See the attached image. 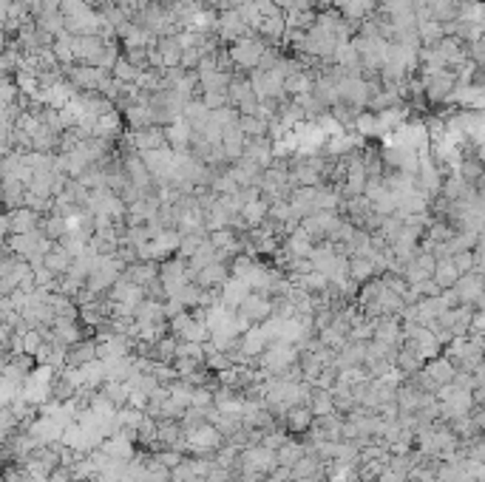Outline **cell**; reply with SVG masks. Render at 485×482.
Wrapping results in <instances>:
<instances>
[{
	"label": "cell",
	"mask_w": 485,
	"mask_h": 482,
	"mask_svg": "<svg viewBox=\"0 0 485 482\" xmlns=\"http://www.w3.org/2000/svg\"><path fill=\"white\" fill-rule=\"evenodd\" d=\"M287 17L284 15H279V17H264L261 20V26H258V35L267 40V43H281L284 37H287Z\"/></svg>",
	"instance_id": "11"
},
{
	"label": "cell",
	"mask_w": 485,
	"mask_h": 482,
	"mask_svg": "<svg viewBox=\"0 0 485 482\" xmlns=\"http://www.w3.org/2000/svg\"><path fill=\"white\" fill-rule=\"evenodd\" d=\"M434 276H437V278H434L437 287H451L454 281H457V269H454V264H440Z\"/></svg>",
	"instance_id": "19"
},
{
	"label": "cell",
	"mask_w": 485,
	"mask_h": 482,
	"mask_svg": "<svg viewBox=\"0 0 485 482\" xmlns=\"http://www.w3.org/2000/svg\"><path fill=\"white\" fill-rule=\"evenodd\" d=\"M128 145L131 150H139V154H148V150H157V148H168V136H165V128H145V131H134L128 136Z\"/></svg>",
	"instance_id": "7"
},
{
	"label": "cell",
	"mask_w": 485,
	"mask_h": 482,
	"mask_svg": "<svg viewBox=\"0 0 485 482\" xmlns=\"http://www.w3.org/2000/svg\"><path fill=\"white\" fill-rule=\"evenodd\" d=\"M111 74H114L119 82H139V77H142V69H139V66H134L128 57H119Z\"/></svg>",
	"instance_id": "17"
},
{
	"label": "cell",
	"mask_w": 485,
	"mask_h": 482,
	"mask_svg": "<svg viewBox=\"0 0 485 482\" xmlns=\"http://www.w3.org/2000/svg\"><path fill=\"white\" fill-rule=\"evenodd\" d=\"M310 406L315 411V417H326V414H335V398H332V391L326 389H312V398H310Z\"/></svg>",
	"instance_id": "16"
},
{
	"label": "cell",
	"mask_w": 485,
	"mask_h": 482,
	"mask_svg": "<svg viewBox=\"0 0 485 482\" xmlns=\"http://www.w3.org/2000/svg\"><path fill=\"white\" fill-rule=\"evenodd\" d=\"M66 77L71 80L74 88H82V91H100V85L111 77V71L80 63V66H66Z\"/></svg>",
	"instance_id": "2"
},
{
	"label": "cell",
	"mask_w": 485,
	"mask_h": 482,
	"mask_svg": "<svg viewBox=\"0 0 485 482\" xmlns=\"http://www.w3.org/2000/svg\"><path fill=\"white\" fill-rule=\"evenodd\" d=\"M216 32H219V37L224 43H238L241 37L250 35V26L245 23V17H241L238 9H227V12L219 15V28H216Z\"/></svg>",
	"instance_id": "3"
},
{
	"label": "cell",
	"mask_w": 485,
	"mask_h": 482,
	"mask_svg": "<svg viewBox=\"0 0 485 482\" xmlns=\"http://www.w3.org/2000/svg\"><path fill=\"white\" fill-rule=\"evenodd\" d=\"M165 136H168V145L182 154V150H188V145H193V125L182 116V119H176V123H170L165 128Z\"/></svg>",
	"instance_id": "9"
},
{
	"label": "cell",
	"mask_w": 485,
	"mask_h": 482,
	"mask_svg": "<svg viewBox=\"0 0 485 482\" xmlns=\"http://www.w3.org/2000/svg\"><path fill=\"white\" fill-rule=\"evenodd\" d=\"M307 454V445L304 443H298L295 437H290L279 451H276V460H279V465H284V468H292L301 457Z\"/></svg>",
	"instance_id": "13"
},
{
	"label": "cell",
	"mask_w": 485,
	"mask_h": 482,
	"mask_svg": "<svg viewBox=\"0 0 485 482\" xmlns=\"http://www.w3.org/2000/svg\"><path fill=\"white\" fill-rule=\"evenodd\" d=\"M312 423H315V411H312L310 403H298V406H292V409L287 411V417H284V429H287L292 437H304V434H310Z\"/></svg>",
	"instance_id": "4"
},
{
	"label": "cell",
	"mask_w": 485,
	"mask_h": 482,
	"mask_svg": "<svg viewBox=\"0 0 485 482\" xmlns=\"http://www.w3.org/2000/svg\"><path fill=\"white\" fill-rule=\"evenodd\" d=\"M204 6H207V9H213V12H216V9L224 12V9H227V0H204Z\"/></svg>",
	"instance_id": "21"
},
{
	"label": "cell",
	"mask_w": 485,
	"mask_h": 482,
	"mask_svg": "<svg viewBox=\"0 0 485 482\" xmlns=\"http://www.w3.org/2000/svg\"><path fill=\"white\" fill-rule=\"evenodd\" d=\"M241 131L247 134V139H258V136H267L270 134V123L261 116H241Z\"/></svg>",
	"instance_id": "18"
},
{
	"label": "cell",
	"mask_w": 485,
	"mask_h": 482,
	"mask_svg": "<svg viewBox=\"0 0 485 482\" xmlns=\"http://www.w3.org/2000/svg\"><path fill=\"white\" fill-rule=\"evenodd\" d=\"M451 85H454V77H451L448 71H434L432 80H429V85H426V94H429L432 102H440V100L448 97Z\"/></svg>",
	"instance_id": "12"
},
{
	"label": "cell",
	"mask_w": 485,
	"mask_h": 482,
	"mask_svg": "<svg viewBox=\"0 0 485 482\" xmlns=\"http://www.w3.org/2000/svg\"><path fill=\"white\" fill-rule=\"evenodd\" d=\"M372 273H375V258H372V256H355V258L349 261V278H352L355 284L372 278Z\"/></svg>",
	"instance_id": "15"
},
{
	"label": "cell",
	"mask_w": 485,
	"mask_h": 482,
	"mask_svg": "<svg viewBox=\"0 0 485 482\" xmlns=\"http://www.w3.org/2000/svg\"><path fill=\"white\" fill-rule=\"evenodd\" d=\"M227 281H230V269H227V264H222V261L204 267L202 273L196 276V284L204 287V289H222Z\"/></svg>",
	"instance_id": "10"
},
{
	"label": "cell",
	"mask_w": 485,
	"mask_h": 482,
	"mask_svg": "<svg viewBox=\"0 0 485 482\" xmlns=\"http://www.w3.org/2000/svg\"><path fill=\"white\" fill-rule=\"evenodd\" d=\"M51 332H54V341L71 346V343L85 341V323H80L77 318H57L51 323Z\"/></svg>",
	"instance_id": "6"
},
{
	"label": "cell",
	"mask_w": 485,
	"mask_h": 482,
	"mask_svg": "<svg viewBox=\"0 0 485 482\" xmlns=\"http://www.w3.org/2000/svg\"><path fill=\"white\" fill-rule=\"evenodd\" d=\"M267 48H270V43H267L264 37L247 35V37H241L238 43L230 46V57H233L236 69H241V71H256V69L261 66V57L267 54Z\"/></svg>",
	"instance_id": "1"
},
{
	"label": "cell",
	"mask_w": 485,
	"mask_h": 482,
	"mask_svg": "<svg viewBox=\"0 0 485 482\" xmlns=\"http://www.w3.org/2000/svg\"><path fill=\"white\" fill-rule=\"evenodd\" d=\"M238 315H241V318H247L253 326H256V323H264V321L272 318V301H270L267 295L253 292V295L245 301V304L238 307Z\"/></svg>",
	"instance_id": "5"
},
{
	"label": "cell",
	"mask_w": 485,
	"mask_h": 482,
	"mask_svg": "<svg viewBox=\"0 0 485 482\" xmlns=\"http://www.w3.org/2000/svg\"><path fill=\"white\" fill-rule=\"evenodd\" d=\"M170 3H176V6H196L199 0H170Z\"/></svg>",
	"instance_id": "22"
},
{
	"label": "cell",
	"mask_w": 485,
	"mask_h": 482,
	"mask_svg": "<svg viewBox=\"0 0 485 482\" xmlns=\"http://www.w3.org/2000/svg\"><path fill=\"white\" fill-rule=\"evenodd\" d=\"M94 136L105 139V142H114L123 136V125H119V116L116 114H105L97 119V128H94Z\"/></svg>",
	"instance_id": "14"
},
{
	"label": "cell",
	"mask_w": 485,
	"mask_h": 482,
	"mask_svg": "<svg viewBox=\"0 0 485 482\" xmlns=\"http://www.w3.org/2000/svg\"><path fill=\"white\" fill-rule=\"evenodd\" d=\"M100 360V352H97V341H80V343H71L69 346V357H66V369H80L85 364H94Z\"/></svg>",
	"instance_id": "8"
},
{
	"label": "cell",
	"mask_w": 485,
	"mask_h": 482,
	"mask_svg": "<svg viewBox=\"0 0 485 482\" xmlns=\"http://www.w3.org/2000/svg\"><path fill=\"white\" fill-rule=\"evenodd\" d=\"M48 482H77L74 479V471L69 465H57L51 474H48Z\"/></svg>",
	"instance_id": "20"
}]
</instances>
